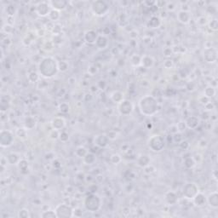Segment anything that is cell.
<instances>
[{"label":"cell","instance_id":"6da1fadb","mask_svg":"<svg viewBox=\"0 0 218 218\" xmlns=\"http://www.w3.org/2000/svg\"><path fill=\"white\" fill-rule=\"evenodd\" d=\"M38 73L45 78H51L55 77L59 72L56 60L51 56L44 57L38 64Z\"/></svg>","mask_w":218,"mask_h":218},{"label":"cell","instance_id":"7a4b0ae2","mask_svg":"<svg viewBox=\"0 0 218 218\" xmlns=\"http://www.w3.org/2000/svg\"><path fill=\"white\" fill-rule=\"evenodd\" d=\"M138 106L141 114L145 116H153L158 110V101L151 95H146L142 96L138 102Z\"/></svg>","mask_w":218,"mask_h":218},{"label":"cell","instance_id":"3957f363","mask_svg":"<svg viewBox=\"0 0 218 218\" xmlns=\"http://www.w3.org/2000/svg\"><path fill=\"white\" fill-rule=\"evenodd\" d=\"M84 208L90 212L98 211L101 206V198L96 194H91L84 198Z\"/></svg>","mask_w":218,"mask_h":218},{"label":"cell","instance_id":"277c9868","mask_svg":"<svg viewBox=\"0 0 218 218\" xmlns=\"http://www.w3.org/2000/svg\"><path fill=\"white\" fill-rule=\"evenodd\" d=\"M148 146L151 151L154 153H159L164 150L165 143H164L163 137L159 135H153L148 139Z\"/></svg>","mask_w":218,"mask_h":218},{"label":"cell","instance_id":"5b68a950","mask_svg":"<svg viewBox=\"0 0 218 218\" xmlns=\"http://www.w3.org/2000/svg\"><path fill=\"white\" fill-rule=\"evenodd\" d=\"M91 12L96 16L101 17L105 16L109 10V5L102 0H97L94 1L91 5Z\"/></svg>","mask_w":218,"mask_h":218},{"label":"cell","instance_id":"8992f818","mask_svg":"<svg viewBox=\"0 0 218 218\" xmlns=\"http://www.w3.org/2000/svg\"><path fill=\"white\" fill-rule=\"evenodd\" d=\"M57 218L73 217V209L67 204H60L55 209Z\"/></svg>","mask_w":218,"mask_h":218},{"label":"cell","instance_id":"52a82bcc","mask_svg":"<svg viewBox=\"0 0 218 218\" xmlns=\"http://www.w3.org/2000/svg\"><path fill=\"white\" fill-rule=\"evenodd\" d=\"M14 142V134L8 130H2L0 132V146L9 148Z\"/></svg>","mask_w":218,"mask_h":218},{"label":"cell","instance_id":"ba28073f","mask_svg":"<svg viewBox=\"0 0 218 218\" xmlns=\"http://www.w3.org/2000/svg\"><path fill=\"white\" fill-rule=\"evenodd\" d=\"M133 110H134V106L130 100L124 99L123 101L118 104V111L123 116L130 115L132 113Z\"/></svg>","mask_w":218,"mask_h":218},{"label":"cell","instance_id":"9c48e42d","mask_svg":"<svg viewBox=\"0 0 218 218\" xmlns=\"http://www.w3.org/2000/svg\"><path fill=\"white\" fill-rule=\"evenodd\" d=\"M198 192H199V190H198L197 185L194 183V182H188L183 187L182 194H183L185 198L192 200L193 198L198 194Z\"/></svg>","mask_w":218,"mask_h":218},{"label":"cell","instance_id":"30bf717a","mask_svg":"<svg viewBox=\"0 0 218 218\" xmlns=\"http://www.w3.org/2000/svg\"><path fill=\"white\" fill-rule=\"evenodd\" d=\"M204 59L208 63H214L217 60V51L213 47L205 48L204 50Z\"/></svg>","mask_w":218,"mask_h":218},{"label":"cell","instance_id":"8fae6325","mask_svg":"<svg viewBox=\"0 0 218 218\" xmlns=\"http://www.w3.org/2000/svg\"><path fill=\"white\" fill-rule=\"evenodd\" d=\"M51 10L52 9L50 5V3L46 2H41L36 6V13L38 14V16L41 17L48 16Z\"/></svg>","mask_w":218,"mask_h":218},{"label":"cell","instance_id":"7c38bea8","mask_svg":"<svg viewBox=\"0 0 218 218\" xmlns=\"http://www.w3.org/2000/svg\"><path fill=\"white\" fill-rule=\"evenodd\" d=\"M109 141H110V140L108 139L107 135L99 134L96 135L94 137L93 143H94L95 146H96L97 148H106V147H108V144H109Z\"/></svg>","mask_w":218,"mask_h":218},{"label":"cell","instance_id":"4fadbf2b","mask_svg":"<svg viewBox=\"0 0 218 218\" xmlns=\"http://www.w3.org/2000/svg\"><path fill=\"white\" fill-rule=\"evenodd\" d=\"M51 124L53 130H56L58 131H61L66 126V120L62 117H56L51 120Z\"/></svg>","mask_w":218,"mask_h":218},{"label":"cell","instance_id":"5bb4252c","mask_svg":"<svg viewBox=\"0 0 218 218\" xmlns=\"http://www.w3.org/2000/svg\"><path fill=\"white\" fill-rule=\"evenodd\" d=\"M199 123H200V119L197 116H194V115L188 117L185 120L186 126L190 130H195L198 126Z\"/></svg>","mask_w":218,"mask_h":218},{"label":"cell","instance_id":"9a60e30c","mask_svg":"<svg viewBox=\"0 0 218 218\" xmlns=\"http://www.w3.org/2000/svg\"><path fill=\"white\" fill-rule=\"evenodd\" d=\"M97 33L96 32L95 30H92V29H90L85 32L84 33V40L85 42L89 44H96V42L98 38Z\"/></svg>","mask_w":218,"mask_h":218},{"label":"cell","instance_id":"2e32d148","mask_svg":"<svg viewBox=\"0 0 218 218\" xmlns=\"http://www.w3.org/2000/svg\"><path fill=\"white\" fill-rule=\"evenodd\" d=\"M67 4H68V3H67V1H64V0H54V1H51L50 2V5H51V9L57 10L59 12L66 10L67 7Z\"/></svg>","mask_w":218,"mask_h":218},{"label":"cell","instance_id":"e0dca14e","mask_svg":"<svg viewBox=\"0 0 218 218\" xmlns=\"http://www.w3.org/2000/svg\"><path fill=\"white\" fill-rule=\"evenodd\" d=\"M192 19V16L188 10H181L177 14V20L179 22L182 24H188L190 22Z\"/></svg>","mask_w":218,"mask_h":218},{"label":"cell","instance_id":"ac0fdd59","mask_svg":"<svg viewBox=\"0 0 218 218\" xmlns=\"http://www.w3.org/2000/svg\"><path fill=\"white\" fill-rule=\"evenodd\" d=\"M192 200H193L194 205L195 206H197V207H202V206H204L207 203L206 196L203 193H200V192H198V194L193 198Z\"/></svg>","mask_w":218,"mask_h":218},{"label":"cell","instance_id":"d6986e66","mask_svg":"<svg viewBox=\"0 0 218 218\" xmlns=\"http://www.w3.org/2000/svg\"><path fill=\"white\" fill-rule=\"evenodd\" d=\"M206 200L210 207L212 209H217L218 208V193L216 191H214L208 195V197H206Z\"/></svg>","mask_w":218,"mask_h":218},{"label":"cell","instance_id":"ffe728a7","mask_svg":"<svg viewBox=\"0 0 218 218\" xmlns=\"http://www.w3.org/2000/svg\"><path fill=\"white\" fill-rule=\"evenodd\" d=\"M151 163V158L148 154H141L136 159V164L139 167L145 168Z\"/></svg>","mask_w":218,"mask_h":218},{"label":"cell","instance_id":"44dd1931","mask_svg":"<svg viewBox=\"0 0 218 218\" xmlns=\"http://www.w3.org/2000/svg\"><path fill=\"white\" fill-rule=\"evenodd\" d=\"M164 200L168 205H173L177 203V195L173 191H169L164 194Z\"/></svg>","mask_w":218,"mask_h":218},{"label":"cell","instance_id":"7402d4cb","mask_svg":"<svg viewBox=\"0 0 218 218\" xmlns=\"http://www.w3.org/2000/svg\"><path fill=\"white\" fill-rule=\"evenodd\" d=\"M153 63H154V60H153V58L152 56H150L146 55V56H141V66L144 67V68H146V69H148V68L153 67Z\"/></svg>","mask_w":218,"mask_h":218},{"label":"cell","instance_id":"603a6c76","mask_svg":"<svg viewBox=\"0 0 218 218\" xmlns=\"http://www.w3.org/2000/svg\"><path fill=\"white\" fill-rule=\"evenodd\" d=\"M36 124L37 121L33 116H28L24 120V128H26L27 130H33L36 127Z\"/></svg>","mask_w":218,"mask_h":218},{"label":"cell","instance_id":"cb8c5ba5","mask_svg":"<svg viewBox=\"0 0 218 218\" xmlns=\"http://www.w3.org/2000/svg\"><path fill=\"white\" fill-rule=\"evenodd\" d=\"M20 159L21 158H20V155L16 153H10L7 155L6 157L7 163L10 164H18Z\"/></svg>","mask_w":218,"mask_h":218},{"label":"cell","instance_id":"d4e9b609","mask_svg":"<svg viewBox=\"0 0 218 218\" xmlns=\"http://www.w3.org/2000/svg\"><path fill=\"white\" fill-rule=\"evenodd\" d=\"M96 45L98 49H105L108 45V40L106 36L104 35H99L97 38V40L96 42Z\"/></svg>","mask_w":218,"mask_h":218},{"label":"cell","instance_id":"484cf974","mask_svg":"<svg viewBox=\"0 0 218 218\" xmlns=\"http://www.w3.org/2000/svg\"><path fill=\"white\" fill-rule=\"evenodd\" d=\"M110 98H111V100L113 101V102L118 104L119 102H121V101H123V100L124 99V93H123V92H121V91H115L110 95Z\"/></svg>","mask_w":218,"mask_h":218},{"label":"cell","instance_id":"4316f807","mask_svg":"<svg viewBox=\"0 0 218 218\" xmlns=\"http://www.w3.org/2000/svg\"><path fill=\"white\" fill-rule=\"evenodd\" d=\"M148 25L150 28H153V29L154 28H158V27H160V25H161V20H160V19L158 16H152L150 18Z\"/></svg>","mask_w":218,"mask_h":218},{"label":"cell","instance_id":"83f0119b","mask_svg":"<svg viewBox=\"0 0 218 218\" xmlns=\"http://www.w3.org/2000/svg\"><path fill=\"white\" fill-rule=\"evenodd\" d=\"M18 167L22 174H27L29 171V164L26 159H20L19 164H18Z\"/></svg>","mask_w":218,"mask_h":218},{"label":"cell","instance_id":"f1b7e54d","mask_svg":"<svg viewBox=\"0 0 218 218\" xmlns=\"http://www.w3.org/2000/svg\"><path fill=\"white\" fill-rule=\"evenodd\" d=\"M215 95H216V89L215 87H214V86H212V85H209V86H207V87L205 89V91H204V96L207 97L208 99L209 98L213 97Z\"/></svg>","mask_w":218,"mask_h":218},{"label":"cell","instance_id":"f546056e","mask_svg":"<svg viewBox=\"0 0 218 218\" xmlns=\"http://www.w3.org/2000/svg\"><path fill=\"white\" fill-rule=\"evenodd\" d=\"M195 164H196V162H195L194 158H193V157H187V158H184V160H183V164H184V166L187 169H192V168L194 167Z\"/></svg>","mask_w":218,"mask_h":218},{"label":"cell","instance_id":"4dcf8cb0","mask_svg":"<svg viewBox=\"0 0 218 218\" xmlns=\"http://www.w3.org/2000/svg\"><path fill=\"white\" fill-rule=\"evenodd\" d=\"M83 160H84V164H94L95 161H96V156L92 153H88L83 158Z\"/></svg>","mask_w":218,"mask_h":218},{"label":"cell","instance_id":"1f68e13d","mask_svg":"<svg viewBox=\"0 0 218 218\" xmlns=\"http://www.w3.org/2000/svg\"><path fill=\"white\" fill-rule=\"evenodd\" d=\"M141 56H138V55H133L131 57V63L133 67H137L139 66H141Z\"/></svg>","mask_w":218,"mask_h":218},{"label":"cell","instance_id":"d6a6232c","mask_svg":"<svg viewBox=\"0 0 218 218\" xmlns=\"http://www.w3.org/2000/svg\"><path fill=\"white\" fill-rule=\"evenodd\" d=\"M57 65H58V71L64 73V72H67L68 70V67L69 65L67 63V61L66 60H60V61H57Z\"/></svg>","mask_w":218,"mask_h":218},{"label":"cell","instance_id":"836d02e7","mask_svg":"<svg viewBox=\"0 0 218 218\" xmlns=\"http://www.w3.org/2000/svg\"><path fill=\"white\" fill-rule=\"evenodd\" d=\"M60 12L55 10H51V11L50 12V14H49V16H48L49 19H50L51 21H56V20H58L60 19Z\"/></svg>","mask_w":218,"mask_h":218},{"label":"cell","instance_id":"e575fe53","mask_svg":"<svg viewBox=\"0 0 218 218\" xmlns=\"http://www.w3.org/2000/svg\"><path fill=\"white\" fill-rule=\"evenodd\" d=\"M88 153V151L86 148H84V147H78V148H77V149L75 150V154H76V156H78V158H84L85 155Z\"/></svg>","mask_w":218,"mask_h":218},{"label":"cell","instance_id":"d590c367","mask_svg":"<svg viewBox=\"0 0 218 218\" xmlns=\"http://www.w3.org/2000/svg\"><path fill=\"white\" fill-rule=\"evenodd\" d=\"M40 216L42 218H57L56 211H51V210L43 211L41 213Z\"/></svg>","mask_w":218,"mask_h":218},{"label":"cell","instance_id":"8d00e7d4","mask_svg":"<svg viewBox=\"0 0 218 218\" xmlns=\"http://www.w3.org/2000/svg\"><path fill=\"white\" fill-rule=\"evenodd\" d=\"M16 134L20 139L25 140V139H27V129L26 128H19L16 132Z\"/></svg>","mask_w":218,"mask_h":218},{"label":"cell","instance_id":"74e56055","mask_svg":"<svg viewBox=\"0 0 218 218\" xmlns=\"http://www.w3.org/2000/svg\"><path fill=\"white\" fill-rule=\"evenodd\" d=\"M58 109L62 113H67L70 111V106L67 102H62L58 106Z\"/></svg>","mask_w":218,"mask_h":218},{"label":"cell","instance_id":"f35d334b","mask_svg":"<svg viewBox=\"0 0 218 218\" xmlns=\"http://www.w3.org/2000/svg\"><path fill=\"white\" fill-rule=\"evenodd\" d=\"M54 45L55 44H53V42H52V41L46 40L44 42V44H43V45H42V47H43V49H44V51H51L53 49H54Z\"/></svg>","mask_w":218,"mask_h":218},{"label":"cell","instance_id":"ab89813d","mask_svg":"<svg viewBox=\"0 0 218 218\" xmlns=\"http://www.w3.org/2000/svg\"><path fill=\"white\" fill-rule=\"evenodd\" d=\"M38 78H39V73H38L36 72H31L30 73L28 74V80L30 81L31 83L37 82Z\"/></svg>","mask_w":218,"mask_h":218},{"label":"cell","instance_id":"60d3db41","mask_svg":"<svg viewBox=\"0 0 218 218\" xmlns=\"http://www.w3.org/2000/svg\"><path fill=\"white\" fill-rule=\"evenodd\" d=\"M209 28L213 32H216L218 30V20L216 19H212L209 22Z\"/></svg>","mask_w":218,"mask_h":218},{"label":"cell","instance_id":"b9f144b4","mask_svg":"<svg viewBox=\"0 0 218 218\" xmlns=\"http://www.w3.org/2000/svg\"><path fill=\"white\" fill-rule=\"evenodd\" d=\"M18 217L20 218H28L30 217V214H29V211L26 208L21 209L18 212Z\"/></svg>","mask_w":218,"mask_h":218},{"label":"cell","instance_id":"7bdbcfd3","mask_svg":"<svg viewBox=\"0 0 218 218\" xmlns=\"http://www.w3.org/2000/svg\"><path fill=\"white\" fill-rule=\"evenodd\" d=\"M122 160L120 155H118V153H113V154L111 155L110 157V161L113 163V164H119Z\"/></svg>","mask_w":218,"mask_h":218},{"label":"cell","instance_id":"ee69618b","mask_svg":"<svg viewBox=\"0 0 218 218\" xmlns=\"http://www.w3.org/2000/svg\"><path fill=\"white\" fill-rule=\"evenodd\" d=\"M59 140L61 142H67L69 140V135L67 131H61L60 132V136H59Z\"/></svg>","mask_w":218,"mask_h":218},{"label":"cell","instance_id":"f6af8a7d","mask_svg":"<svg viewBox=\"0 0 218 218\" xmlns=\"http://www.w3.org/2000/svg\"><path fill=\"white\" fill-rule=\"evenodd\" d=\"M61 30H62V27L60 24H55L52 27V32H53L54 35H60Z\"/></svg>","mask_w":218,"mask_h":218},{"label":"cell","instance_id":"bcb514c9","mask_svg":"<svg viewBox=\"0 0 218 218\" xmlns=\"http://www.w3.org/2000/svg\"><path fill=\"white\" fill-rule=\"evenodd\" d=\"M16 7L14 6V5H11V4L6 8V13L9 16H13L15 13H16Z\"/></svg>","mask_w":218,"mask_h":218},{"label":"cell","instance_id":"7dc6e473","mask_svg":"<svg viewBox=\"0 0 218 218\" xmlns=\"http://www.w3.org/2000/svg\"><path fill=\"white\" fill-rule=\"evenodd\" d=\"M59 136H60V132L58 131H56V130H53V129H52V131L49 133V136H50V138L52 139V140H57V139H59Z\"/></svg>","mask_w":218,"mask_h":218},{"label":"cell","instance_id":"c3c4849f","mask_svg":"<svg viewBox=\"0 0 218 218\" xmlns=\"http://www.w3.org/2000/svg\"><path fill=\"white\" fill-rule=\"evenodd\" d=\"M183 140L182 138V135H181V132H176L174 135H173V141L176 143H180L181 141Z\"/></svg>","mask_w":218,"mask_h":218},{"label":"cell","instance_id":"681fc988","mask_svg":"<svg viewBox=\"0 0 218 218\" xmlns=\"http://www.w3.org/2000/svg\"><path fill=\"white\" fill-rule=\"evenodd\" d=\"M98 72V68L95 65H91V66H90L89 67V68H88V73L91 74V76H93V75H95V74L96 73Z\"/></svg>","mask_w":218,"mask_h":218},{"label":"cell","instance_id":"f907efd6","mask_svg":"<svg viewBox=\"0 0 218 218\" xmlns=\"http://www.w3.org/2000/svg\"><path fill=\"white\" fill-rule=\"evenodd\" d=\"M107 136H108V139L110 140V141H113V140H115L116 138L118 137V133L116 132V131H111L108 132V134H107Z\"/></svg>","mask_w":218,"mask_h":218},{"label":"cell","instance_id":"816d5d0a","mask_svg":"<svg viewBox=\"0 0 218 218\" xmlns=\"http://www.w3.org/2000/svg\"><path fill=\"white\" fill-rule=\"evenodd\" d=\"M187 128L186 124H185V122H179L176 125V129H177L178 132H183L185 131V129Z\"/></svg>","mask_w":218,"mask_h":218},{"label":"cell","instance_id":"f5cc1de1","mask_svg":"<svg viewBox=\"0 0 218 218\" xmlns=\"http://www.w3.org/2000/svg\"><path fill=\"white\" fill-rule=\"evenodd\" d=\"M83 210L81 208H75L73 209V216L75 217H81L83 216Z\"/></svg>","mask_w":218,"mask_h":218},{"label":"cell","instance_id":"db71d44e","mask_svg":"<svg viewBox=\"0 0 218 218\" xmlns=\"http://www.w3.org/2000/svg\"><path fill=\"white\" fill-rule=\"evenodd\" d=\"M172 53H173V51H172L171 48L166 47L164 48V51H163V54H164V56L165 57H170L172 55Z\"/></svg>","mask_w":218,"mask_h":218},{"label":"cell","instance_id":"11a10c76","mask_svg":"<svg viewBox=\"0 0 218 218\" xmlns=\"http://www.w3.org/2000/svg\"><path fill=\"white\" fill-rule=\"evenodd\" d=\"M179 146H180V148L182 149V150H187V149H188V148H189V143H188V141H182L179 143Z\"/></svg>","mask_w":218,"mask_h":218},{"label":"cell","instance_id":"9f6ffc18","mask_svg":"<svg viewBox=\"0 0 218 218\" xmlns=\"http://www.w3.org/2000/svg\"><path fill=\"white\" fill-rule=\"evenodd\" d=\"M205 110L212 111L214 108H215V106H214V104H213L212 102L208 101V102H206V103L205 104Z\"/></svg>","mask_w":218,"mask_h":218},{"label":"cell","instance_id":"6f0895ef","mask_svg":"<svg viewBox=\"0 0 218 218\" xmlns=\"http://www.w3.org/2000/svg\"><path fill=\"white\" fill-rule=\"evenodd\" d=\"M164 67H165V68H167V69H170V68H171V67H173V60H166L164 62Z\"/></svg>","mask_w":218,"mask_h":218},{"label":"cell","instance_id":"680465c9","mask_svg":"<svg viewBox=\"0 0 218 218\" xmlns=\"http://www.w3.org/2000/svg\"><path fill=\"white\" fill-rule=\"evenodd\" d=\"M33 40V38H31L30 35L28 34L27 36H26V38L23 39V44L25 45H29V44H32V42Z\"/></svg>","mask_w":218,"mask_h":218},{"label":"cell","instance_id":"91938a15","mask_svg":"<svg viewBox=\"0 0 218 218\" xmlns=\"http://www.w3.org/2000/svg\"><path fill=\"white\" fill-rule=\"evenodd\" d=\"M198 23L200 26H205V24L207 23V19L205 16H199L198 18Z\"/></svg>","mask_w":218,"mask_h":218}]
</instances>
